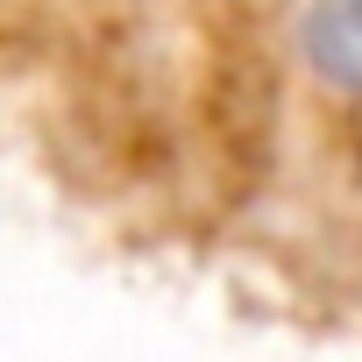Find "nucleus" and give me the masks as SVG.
<instances>
[{"instance_id": "f257e3e1", "label": "nucleus", "mask_w": 362, "mask_h": 362, "mask_svg": "<svg viewBox=\"0 0 362 362\" xmlns=\"http://www.w3.org/2000/svg\"><path fill=\"white\" fill-rule=\"evenodd\" d=\"M291 50L327 100L362 107V0H291Z\"/></svg>"}]
</instances>
